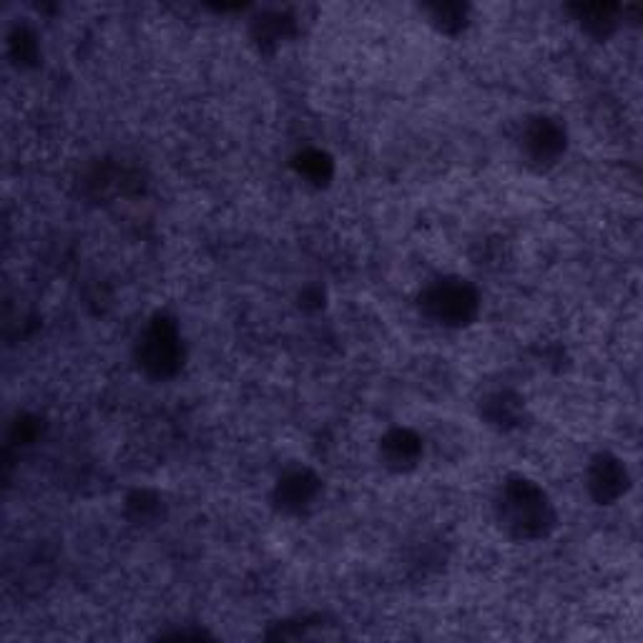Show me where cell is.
I'll return each mask as SVG.
<instances>
[{
    "mask_svg": "<svg viewBox=\"0 0 643 643\" xmlns=\"http://www.w3.org/2000/svg\"><path fill=\"white\" fill-rule=\"evenodd\" d=\"M496 513L508 536L515 540L546 538L556 523L546 490L528 478H511L500 486Z\"/></svg>",
    "mask_w": 643,
    "mask_h": 643,
    "instance_id": "6da1fadb",
    "label": "cell"
},
{
    "mask_svg": "<svg viewBox=\"0 0 643 643\" xmlns=\"http://www.w3.org/2000/svg\"><path fill=\"white\" fill-rule=\"evenodd\" d=\"M480 299L465 279H440L425 291L422 309L442 328H463L478 314Z\"/></svg>",
    "mask_w": 643,
    "mask_h": 643,
    "instance_id": "7a4b0ae2",
    "label": "cell"
},
{
    "mask_svg": "<svg viewBox=\"0 0 643 643\" xmlns=\"http://www.w3.org/2000/svg\"><path fill=\"white\" fill-rule=\"evenodd\" d=\"M183 347L177 324L158 317L139 337V365L154 378H169L181 367Z\"/></svg>",
    "mask_w": 643,
    "mask_h": 643,
    "instance_id": "3957f363",
    "label": "cell"
},
{
    "mask_svg": "<svg viewBox=\"0 0 643 643\" xmlns=\"http://www.w3.org/2000/svg\"><path fill=\"white\" fill-rule=\"evenodd\" d=\"M523 152L533 164L548 166L556 164L565 152V129L556 119H540L531 121L523 131Z\"/></svg>",
    "mask_w": 643,
    "mask_h": 643,
    "instance_id": "277c9868",
    "label": "cell"
},
{
    "mask_svg": "<svg viewBox=\"0 0 643 643\" xmlns=\"http://www.w3.org/2000/svg\"><path fill=\"white\" fill-rule=\"evenodd\" d=\"M629 486V473L626 465L611 455H600L588 471V488L596 496L598 503H614L626 492Z\"/></svg>",
    "mask_w": 643,
    "mask_h": 643,
    "instance_id": "5b68a950",
    "label": "cell"
},
{
    "mask_svg": "<svg viewBox=\"0 0 643 643\" xmlns=\"http://www.w3.org/2000/svg\"><path fill=\"white\" fill-rule=\"evenodd\" d=\"M317 490H320V480L312 473L291 471L279 480L277 498L282 508H287V511H302V508H307L317 498Z\"/></svg>",
    "mask_w": 643,
    "mask_h": 643,
    "instance_id": "8992f818",
    "label": "cell"
},
{
    "mask_svg": "<svg viewBox=\"0 0 643 643\" xmlns=\"http://www.w3.org/2000/svg\"><path fill=\"white\" fill-rule=\"evenodd\" d=\"M382 455L390 467L395 471H407L413 467L422 455V442L413 430H392L382 442Z\"/></svg>",
    "mask_w": 643,
    "mask_h": 643,
    "instance_id": "52a82bcc",
    "label": "cell"
},
{
    "mask_svg": "<svg viewBox=\"0 0 643 643\" xmlns=\"http://www.w3.org/2000/svg\"><path fill=\"white\" fill-rule=\"evenodd\" d=\"M517 407H521V403L508 395V392H498V395H492L486 403V410L492 425L513 422L517 417Z\"/></svg>",
    "mask_w": 643,
    "mask_h": 643,
    "instance_id": "ba28073f",
    "label": "cell"
},
{
    "mask_svg": "<svg viewBox=\"0 0 643 643\" xmlns=\"http://www.w3.org/2000/svg\"><path fill=\"white\" fill-rule=\"evenodd\" d=\"M299 174H305L309 181H324L330 179L332 174V164L330 158L324 156L322 152H307L299 156Z\"/></svg>",
    "mask_w": 643,
    "mask_h": 643,
    "instance_id": "9c48e42d",
    "label": "cell"
}]
</instances>
